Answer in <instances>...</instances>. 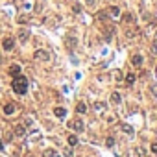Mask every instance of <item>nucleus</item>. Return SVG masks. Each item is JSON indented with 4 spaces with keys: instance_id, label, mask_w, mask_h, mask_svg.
Returning a JSON list of instances; mask_svg holds the SVG:
<instances>
[{
    "instance_id": "3",
    "label": "nucleus",
    "mask_w": 157,
    "mask_h": 157,
    "mask_svg": "<svg viewBox=\"0 0 157 157\" xmlns=\"http://www.w3.org/2000/svg\"><path fill=\"white\" fill-rule=\"evenodd\" d=\"M68 128H72L74 131H83V129H85V124H83L80 118H76V120H72V122L68 124Z\"/></svg>"
},
{
    "instance_id": "27",
    "label": "nucleus",
    "mask_w": 157,
    "mask_h": 157,
    "mask_svg": "<svg viewBox=\"0 0 157 157\" xmlns=\"http://www.w3.org/2000/svg\"><path fill=\"white\" fill-rule=\"evenodd\" d=\"M4 148V144H2V140H0V150H2Z\"/></svg>"
},
{
    "instance_id": "8",
    "label": "nucleus",
    "mask_w": 157,
    "mask_h": 157,
    "mask_svg": "<svg viewBox=\"0 0 157 157\" xmlns=\"http://www.w3.org/2000/svg\"><path fill=\"white\" fill-rule=\"evenodd\" d=\"M109 15H111L113 19H118V17H120V8H116V6L109 8Z\"/></svg>"
},
{
    "instance_id": "18",
    "label": "nucleus",
    "mask_w": 157,
    "mask_h": 157,
    "mask_svg": "<svg viewBox=\"0 0 157 157\" xmlns=\"http://www.w3.org/2000/svg\"><path fill=\"white\" fill-rule=\"evenodd\" d=\"M76 111H78V113H85V111H87V105H85V104H78Z\"/></svg>"
},
{
    "instance_id": "28",
    "label": "nucleus",
    "mask_w": 157,
    "mask_h": 157,
    "mask_svg": "<svg viewBox=\"0 0 157 157\" xmlns=\"http://www.w3.org/2000/svg\"><path fill=\"white\" fill-rule=\"evenodd\" d=\"M0 63H2V55H0Z\"/></svg>"
},
{
    "instance_id": "21",
    "label": "nucleus",
    "mask_w": 157,
    "mask_h": 157,
    "mask_svg": "<svg viewBox=\"0 0 157 157\" xmlns=\"http://www.w3.org/2000/svg\"><path fill=\"white\" fill-rule=\"evenodd\" d=\"M67 44H68V48H72V46H76V39H74V37H68V41H67Z\"/></svg>"
},
{
    "instance_id": "2",
    "label": "nucleus",
    "mask_w": 157,
    "mask_h": 157,
    "mask_svg": "<svg viewBox=\"0 0 157 157\" xmlns=\"http://www.w3.org/2000/svg\"><path fill=\"white\" fill-rule=\"evenodd\" d=\"M33 57L37 59V61H50V54L46 52V50H35Z\"/></svg>"
},
{
    "instance_id": "4",
    "label": "nucleus",
    "mask_w": 157,
    "mask_h": 157,
    "mask_svg": "<svg viewBox=\"0 0 157 157\" xmlns=\"http://www.w3.org/2000/svg\"><path fill=\"white\" fill-rule=\"evenodd\" d=\"M13 46H15V41H13L11 37H6V39L2 41V48H4V50H13Z\"/></svg>"
},
{
    "instance_id": "14",
    "label": "nucleus",
    "mask_w": 157,
    "mask_h": 157,
    "mask_svg": "<svg viewBox=\"0 0 157 157\" xmlns=\"http://www.w3.org/2000/svg\"><path fill=\"white\" fill-rule=\"evenodd\" d=\"M120 128H122V131H124V133H128V135H131V133H133V128H131L129 124H122Z\"/></svg>"
},
{
    "instance_id": "23",
    "label": "nucleus",
    "mask_w": 157,
    "mask_h": 157,
    "mask_svg": "<svg viewBox=\"0 0 157 157\" xmlns=\"http://www.w3.org/2000/svg\"><path fill=\"white\" fill-rule=\"evenodd\" d=\"M44 155H46V157H54V155H55V151H54V150H48Z\"/></svg>"
},
{
    "instance_id": "12",
    "label": "nucleus",
    "mask_w": 157,
    "mask_h": 157,
    "mask_svg": "<svg viewBox=\"0 0 157 157\" xmlns=\"http://www.w3.org/2000/svg\"><path fill=\"white\" fill-rule=\"evenodd\" d=\"M28 37H30V32H28V30H21V32H19V39H21V41H26Z\"/></svg>"
},
{
    "instance_id": "17",
    "label": "nucleus",
    "mask_w": 157,
    "mask_h": 157,
    "mask_svg": "<svg viewBox=\"0 0 157 157\" xmlns=\"http://www.w3.org/2000/svg\"><path fill=\"white\" fill-rule=\"evenodd\" d=\"M105 146H107V148H113V146H115V139H113V137H107V139H105Z\"/></svg>"
},
{
    "instance_id": "13",
    "label": "nucleus",
    "mask_w": 157,
    "mask_h": 157,
    "mask_svg": "<svg viewBox=\"0 0 157 157\" xmlns=\"http://www.w3.org/2000/svg\"><path fill=\"white\" fill-rule=\"evenodd\" d=\"M135 80H137V76H135L133 72H129L128 76H126V83H128V85H131V83H135Z\"/></svg>"
},
{
    "instance_id": "20",
    "label": "nucleus",
    "mask_w": 157,
    "mask_h": 157,
    "mask_svg": "<svg viewBox=\"0 0 157 157\" xmlns=\"http://www.w3.org/2000/svg\"><path fill=\"white\" fill-rule=\"evenodd\" d=\"M150 93L154 94V96H157V83H151L150 85Z\"/></svg>"
},
{
    "instance_id": "19",
    "label": "nucleus",
    "mask_w": 157,
    "mask_h": 157,
    "mask_svg": "<svg viewBox=\"0 0 157 157\" xmlns=\"http://www.w3.org/2000/svg\"><path fill=\"white\" fill-rule=\"evenodd\" d=\"M133 155L142 157V155H144V150H142V148H135V150H133Z\"/></svg>"
},
{
    "instance_id": "7",
    "label": "nucleus",
    "mask_w": 157,
    "mask_h": 157,
    "mask_svg": "<svg viewBox=\"0 0 157 157\" xmlns=\"http://www.w3.org/2000/svg\"><path fill=\"white\" fill-rule=\"evenodd\" d=\"M131 63H133L135 67H139V65H142V55H140V54H135L133 57H131Z\"/></svg>"
},
{
    "instance_id": "5",
    "label": "nucleus",
    "mask_w": 157,
    "mask_h": 157,
    "mask_svg": "<svg viewBox=\"0 0 157 157\" xmlns=\"http://www.w3.org/2000/svg\"><path fill=\"white\" fill-rule=\"evenodd\" d=\"M21 67H19V65H11V67H9V74L13 76V78H17V76H21Z\"/></svg>"
},
{
    "instance_id": "22",
    "label": "nucleus",
    "mask_w": 157,
    "mask_h": 157,
    "mask_svg": "<svg viewBox=\"0 0 157 157\" xmlns=\"http://www.w3.org/2000/svg\"><path fill=\"white\" fill-rule=\"evenodd\" d=\"M151 54H154V55H157V43H154V44H151Z\"/></svg>"
},
{
    "instance_id": "16",
    "label": "nucleus",
    "mask_w": 157,
    "mask_h": 157,
    "mask_svg": "<svg viewBox=\"0 0 157 157\" xmlns=\"http://www.w3.org/2000/svg\"><path fill=\"white\" fill-rule=\"evenodd\" d=\"M105 107H107V105L102 104V102H96V104H94V109H96V111H105Z\"/></svg>"
},
{
    "instance_id": "6",
    "label": "nucleus",
    "mask_w": 157,
    "mask_h": 157,
    "mask_svg": "<svg viewBox=\"0 0 157 157\" xmlns=\"http://www.w3.org/2000/svg\"><path fill=\"white\" fill-rule=\"evenodd\" d=\"M54 115L57 116V118H65V115H67V109H65V107H55V109H54Z\"/></svg>"
},
{
    "instance_id": "15",
    "label": "nucleus",
    "mask_w": 157,
    "mask_h": 157,
    "mask_svg": "<svg viewBox=\"0 0 157 157\" xmlns=\"http://www.w3.org/2000/svg\"><path fill=\"white\" fill-rule=\"evenodd\" d=\"M76 144H78V137H76V135H70V137H68V146H76Z\"/></svg>"
},
{
    "instance_id": "25",
    "label": "nucleus",
    "mask_w": 157,
    "mask_h": 157,
    "mask_svg": "<svg viewBox=\"0 0 157 157\" xmlns=\"http://www.w3.org/2000/svg\"><path fill=\"white\" fill-rule=\"evenodd\" d=\"M151 151H154V154H157V142L151 144Z\"/></svg>"
},
{
    "instance_id": "9",
    "label": "nucleus",
    "mask_w": 157,
    "mask_h": 157,
    "mask_svg": "<svg viewBox=\"0 0 157 157\" xmlns=\"http://www.w3.org/2000/svg\"><path fill=\"white\" fill-rule=\"evenodd\" d=\"M15 113V104H6V107H4V115H13Z\"/></svg>"
},
{
    "instance_id": "11",
    "label": "nucleus",
    "mask_w": 157,
    "mask_h": 157,
    "mask_svg": "<svg viewBox=\"0 0 157 157\" xmlns=\"http://www.w3.org/2000/svg\"><path fill=\"white\" fill-rule=\"evenodd\" d=\"M111 102H113V104H120V102H122V96H120L118 93H113V94H111Z\"/></svg>"
},
{
    "instance_id": "10",
    "label": "nucleus",
    "mask_w": 157,
    "mask_h": 157,
    "mask_svg": "<svg viewBox=\"0 0 157 157\" xmlns=\"http://www.w3.org/2000/svg\"><path fill=\"white\" fill-rule=\"evenodd\" d=\"M24 133H26V129H24V126H22V124L15 126V135H17V137H22Z\"/></svg>"
},
{
    "instance_id": "1",
    "label": "nucleus",
    "mask_w": 157,
    "mask_h": 157,
    "mask_svg": "<svg viewBox=\"0 0 157 157\" xmlns=\"http://www.w3.org/2000/svg\"><path fill=\"white\" fill-rule=\"evenodd\" d=\"M11 87H13V91L17 94H26V91H28V80L21 74V76H17V78H13Z\"/></svg>"
},
{
    "instance_id": "24",
    "label": "nucleus",
    "mask_w": 157,
    "mask_h": 157,
    "mask_svg": "<svg viewBox=\"0 0 157 157\" xmlns=\"http://www.w3.org/2000/svg\"><path fill=\"white\" fill-rule=\"evenodd\" d=\"M65 157H72V150H65Z\"/></svg>"
},
{
    "instance_id": "26",
    "label": "nucleus",
    "mask_w": 157,
    "mask_h": 157,
    "mask_svg": "<svg viewBox=\"0 0 157 157\" xmlns=\"http://www.w3.org/2000/svg\"><path fill=\"white\" fill-rule=\"evenodd\" d=\"M26 21H28V17H22V15L19 17V22H26Z\"/></svg>"
}]
</instances>
